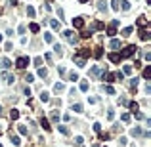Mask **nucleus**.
<instances>
[{"label": "nucleus", "instance_id": "nucleus-1", "mask_svg": "<svg viewBox=\"0 0 151 147\" xmlns=\"http://www.w3.org/2000/svg\"><path fill=\"white\" fill-rule=\"evenodd\" d=\"M136 52H138V48H136V46H126V48L120 52L119 56H120V59H128V58H132Z\"/></svg>", "mask_w": 151, "mask_h": 147}, {"label": "nucleus", "instance_id": "nucleus-2", "mask_svg": "<svg viewBox=\"0 0 151 147\" xmlns=\"http://www.w3.org/2000/svg\"><path fill=\"white\" fill-rule=\"evenodd\" d=\"M29 58H25V56H21V58H17V61H15V65H17V69H27L29 67Z\"/></svg>", "mask_w": 151, "mask_h": 147}, {"label": "nucleus", "instance_id": "nucleus-3", "mask_svg": "<svg viewBox=\"0 0 151 147\" xmlns=\"http://www.w3.org/2000/svg\"><path fill=\"white\" fill-rule=\"evenodd\" d=\"M103 73H105V71L101 69V67H98V65H96V67H92V69H90V77H94V78H101V75H103Z\"/></svg>", "mask_w": 151, "mask_h": 147}, {"label": "nucleus", "instance_id": "nucleus-4", "mask_svg": "<svg viewBox=\"0 0 151 147\" xmlns=\"http://www.w3.org/2000/svg\"><path fill=\"white\" fill-rule=\"evenodd\" d=\"M63 36H65V38L69 40L71 44H75V42H76V34H75V31H71V29H69V31H65V32H63Z\"/></svg>", "mask_w": 151, "mask_h": 147}, {"label": "nucleus", "instance_id": "nucleus-5", "mask_svg": "<svg viewBox=\"0 0 151 147\" xmlns=\"http://www.w3.org/2000/svg\"><path fill=\"white\" fill-rule=\"evenodd\" d=\"M12 61H10V59H8V58H2V59H0V67H2V69H4V71H8V69H12Z\"/></svg>", "mask_w": 151, "mask_h": 147}, {"label": "nucleus", "instance_id": "nucleus-6", "mask_svg": "<svg viewBox=\"0 0 151 147\" xmlns=\"http://www.w3.org/2000/svg\"><path fill=\"white\" fill-rule=\"evenodd\" d=\"M73 27H75V29H82V27H84V17H80V15L75 17V19H73Z\"/></svg>", "mask_w": 151, "mask_h": 147}, {"label": "nucleus", "instance_id": "nucleus-7", "mask_svg": "<svg viewBox=\"0 0 151 147\" xmlns=\"http://www.w3.org/2000/svg\"><path fill=\"white\" fill-rule=\"evenodd\" d=\"M73 61H75V65H76V67H80V69H82V67H86V59H82L80 56H75Z\"/></svg>", "mask_w": 151, "mask_h": 147}, {"label": "nucleus", "instance_id": "nucleus-8", "mask_svg": "<svg viewBox=\"0 0 151 147\" xmlns=\"http://www.w3.org/2000/svg\"><path fill=\"white\" fill-rule=\"evenodd\" d=\"M101 80H105V82H115V75L113 73H103V75H101Z\"/></svg>", "mask_w": 151, "mask_h": 147}, {"label": "nucleus", "instance_id": "nucleus-9", "mask_svg": "<svg viewBox=\"0 0 151 147\" xmlns=\"http://www.w3.org/2000/svg\"><path fill=\"white\" fill-rule=\"evenodd\" d=\"M109 61H111V63H120V56L117 52H111V54H109Z\"/></svg>", "mask_w": 151, "mask_h": 147}, {"label": "nucleus", "instance_id": "nucleus-10", "mask_svg": "<svg viewBox=\"0 0 151 147\" xmlns=\"http://www.w3.org/2000/svg\"><path fill=\"white\" fill-rule=\"evenodd\" d=\"M115 34H117V25H113V23H111V25L107 27V36H111V38H113Z\"/></svg>", "mask_w": 151, "mask_h": 147}, {"label": "nucleus", "instance_id": "nucleus-11", "mask_svg": "<svg viewBox=\"0 0 151 147\" xmlns=\"http://www.w3.org/2000/svg\"><path fill=\"white\" fill-rule=\"evenodd\" d=\"M100 29H105V25H103L101 21H96L94 25L90 27V32H94V31H100Z\"/></svg>", "mask_w": 151, "mask_h": 147}, {"label": "nucleus", "instance_id": "nucleus-12", "mask_svg": "<svg viewBox=\"0 0 151 147\" xmlns=\"http://www.w3.org/2000/svg\"><path fill=\"white\" fill-rule=\"evenodd\" d=\"M140 38L144 40V42H147V40L151 38V36H149V31H145V29H140Z\"/></svg>", "mask_w": 151, "mask_h": 147}, {"label": "nucleus", "instance_id": "nucleus-13", "mask_svg": "<svg viewBox=\"0 0 151 147\" xmlns=\"http://www.w3.org/2000/svg\"><path fill=\"white\" fill-rule=\"evenodd\" d=\"M109 48H111V50H119V48H120V40L111 38V42H109Z\"/></svg>", "mask_w": 151, "mask_h": 147}, {"label": "nucleus", "instance_id": "nucleus-14", "mask_svg": "<svg viewBox=\"0 0 151 147\" xmlns=\"http://www.w3.org/2000/svg\"><path fill=\"white\" fill-rule=\"evenodd\" d=\"M40 126L44 128L46 132H48V130H52V126H50V122H48V119H40Z\"/></svg>", "mask_w": 151, "mask_h": 147}, {"label": "nucleus", "instance_id": "nucleus-15", "mask_svg": "<svg viewBox=\"0 0 151 147\" xmlns=\"http://www.w3.org/2000/svg\"><path fill=\"white\" fill-rule=\"evenodd\" d=\"M40 101L48 103V101H50V94H48V92H40Z\"/></svg>", "mask_w": 151, "mask_h": 147}, {"label": "nucleus", "instance_id": "nucleus-16", "mask_svg": "<svg viewBox=\"0 0 151 147\" xmlns=\"http://www.w3.org/2000/svg\"><path fill=\"white\" fill-rule=\"evenodd\" d=\"M136 23H138V27H142V29H144V27H147V19H145L144 15H142V17H138V21H136Z\"/></svg>", "mask_w": 151, "mask_h": 147}, {"label": "nucleus", "instance_id": "nucleus-17", "mask_svg": "<svg viewBox=\"0 0 151 147\" xmlns=\"http://www.w3.org/2000/svg\"><path fill=\"white\" fill-rule=\"evenodd\" d=\"M54 90L59 94V92H63V90H65V84H63V82H56V84H54Z\"/></svg>", "mask_w": 151, "mask_h": 147}, {"label": "nucleus", "instance_id": "nucleus-18", "mask_svg": "<svg viewBox=\"0 0 151 147\" xmlns=\"http://www.w3.org/2000/svg\"><path fill=\"white\" fill-rule=\"evenodd\" d=\"M13 80H15V77H13V75H8V73L4 75V82H6V84H13Z\"/></svg>", "mask_w": 151, "mask_h": 147}, {"label": "nucleus", "instance_id": "nucleus-19", "mask_svg": "<svg viewBox=\"0 0 151 147\" xmlns=\"http://www.w3.org/2000/svg\"><path fill=\"white\" fill-rule=\"evenodd\" d=\"M98 10H100V12H105L107 10V2L105 0H100V2H98Z\"/></svg>", "mask_w": 151, "mask_h": 147}, {"label": "nucleus", "instance_id": "nucleus-20", "mask_svg": "<svg viewBox=\"0 0 151 147\" xmlns=\"http://www.w3.org/2000/svg\"><path fill=\"white\" fill-rule=\"evenodd\" d=\"M10 119H12V121H17L19 119V111L17 109H12V111H10Z\"/></svg>", "mask_w": 151, "mask_h": 147}, {"label": "nucleus", "instance_id": "nucleus-21", "mask_svg": "<svg viewBox=\"0 0 151 147\" xmlns=\"http://www.w3.org/2000/svg\"><path fill=\"white\" fill-rule=\"evenodd\" d=\"M92 56H94L96 59H100L101 56H103V48H96V50H94V54H92Z\"/></svg>", "mask_w": 151, "mask_h": 147}, {"label": "nucleus", "instance_id": "nucleus-22", "mask_svg": "<svg viewBox=\"0 0 151 147\" xmlns=\"http://www.w3.org/2000/svg\"><path fill=\"white\" fill-rule=\"evenodd\" d=\"M120 8H122L124 12H128V10H130V2H128V0H120Z\"/></svg>", "mask_w": 151, "mask_h": 147}, {"label": "nucleus", "instance_id": "nucleus-23", "mask_svg": "<svg viewBox=\"0 0 151 147\" xmlns=\"http://www.w3.org/2000/svg\"><path fill=\"white\" fill-rule=\"evenodd\" d=\"M38 77H40V78H46V77H48V71H46L44 67H38Z\"/></svg>", "mask_w": 151, "mask_h": 147}, {"label": "nucleus", "instance_id": "nucleus-24", "mask_svg": "<svg viewBox=\"0 0 151 147\" xmlns=\"http://www.w3.org/2000/svg\"><path fill=\"white\" fill-rule=\"evenodd\" d=\"M130 134H132V136H142L144 132H142V128H140V126H136V128H132V130H130Z\"/></svg>", "mask_w": 151, "mask_h": 147}, {"label": "nucleus", "instance_id": "nucleus-25", "mask_svg": "<svg viewBox=\"0 0 151 147\" xmlns=\"http://www.w3.org/2000/svg\"><path fill=\"white\" fill-rule=\"evenodd\" d=\"M54 52H56V54H57V56H59V58H61V56H63V48H61V46H59V44H54Z\"/></svg>", "mask_w": 151, "mask_h": 147}, {"label": "nucleus", "instance_id": "nucleus-26", "mask_svg": "<svg viewBox=\"0 0 151 147\" xmlns=\"http://www.w3.org/2000/svg\"><path fill=\"white\" fill-rule=\"evenodd\" d=\"M132 27H124V29H122V36H130V34H132Z\"/></svg>", "mask_w": 151, "mask_h": 147}, {"label": "nucleus", "instance_id": "nucleus-27", "mask_svg": "<svg viewBox=\"0 0 151 147\" xmlns=\"http://www.w3.org/2000/svg\"><path fill=\"white\" fill-rule=\"evenodd\" d=\"M132 69H134L132 65H124V69L120 71V73H122V75H130V73H132Z\"/></svg>", "mask_w": 151, "mask_h": 147}, {"label": "nucleus", "instance_id": "nucleus-28", "mask_svg": "<svg viewBox=\"0 0 151 147\" xmlns=\"http://www.w3.org/2000/svg\"><path fill=\"white\" fill-rule=\"evenodd\" d=\"M144 78H145V80H147V78H151V67H149V65L144 69Z\"/></svg>", "mask_w": 151, "mask_h": 147}, {"label": "nucleus", "instance_id": "nucleus-29", "mask_svg": "<svg viewBox=\"0 0 151 147\" xmlns=\"http://www.w3.org/2000/svg\"><path fill=\"white\" fill-rule=\"evenodd\" d=\"M29 29H31V32H38V31H40V25H38V23H31Z\"/></svg>", "mask_w": 151, "mask_h": 147}, {"label": "nucleus", "instance_id": "nucleus-30", "mask_svg": "<svg viewBox=\"0 0 151 147\" xmlns=\"http://www.w3.org/2000/svg\"><path fill=\"white\" fill-rule=\"evenodd\" d=\"M42 61H44V59L40 58V56H38V58H35V59H33V63H35V67H42Z\"/></svg>", "mask_w": 151, "mask_h": 147}, {"label": "nucleus", "instance_id": "nucleus-31", "mask_svg": "<svg viewBox=\"0 0 151 147\" xmlns=\"http://www.w3.org/2000/svg\"><path fill=\"white\" fill-rule=\"evenodd\" d=\"M17 130H19V134H21V136H27V134H29L27 126H23V124H21V126H17Z\"/></svg>", "mask_w": 151, "mask_h": 147}, {"label": "nucleus", "instance_id": "nucleus-32", "mask_svg": "<svg viewBox=\"0 0 151 147\" xmlns=\"http://www.w3.org/2000/svg\"><path fill=\"white\" fill-rule=\"evenodd\" d=\"M111 8L113 10H120V0H111Z\"/></svg>", "mask_w": 151, "mask_h": 147}, {"label": "nucleus", "instance_id": "nucleus-33", "mask_svg": "<svg viewBox=\"0 0 151 147\" xmlns=\"http://www.w3.org/2000/svg\"><path fill=\"white\" fill-rule=\"evenodd\" d=\"M128 105H130V109H132V113H136V111H140V105H138L136 101H130Z\"/></svg>", "mask_w": 151, "mask_h": 147}, {"label": "nucleus", "instance_id": "nucleus-34", "mask_svg": "<svg viewBox=\"0 0 151 147\" xmlns=\"http://www.w3.org/2000/svg\"><path fill=\"white\" fill-rule=\"evenodd\" d=\"M35 13H37V12H35V8H33V6H29V8H27V15H29L31 19L35 17Z\"/></svg>", "mask_w": 151, "mask_h": 147}, {"label": "nucleus", "instance_id": "nucleus-35", "mask_svg": "<svg viewBox=\"0 0 151 147\" xmlns=\"http://www.w3.org/2000/svg\"><path fill=\"white\" fill-rule=\"evenodd\" d=\"M44 40H46V42H50V44H54V36H52L50 32H44Z\"/></svg>", "mask_w": 151, "mask_h": 147}, {"label": "nucleus", "instance_id": "nucleus-36", "mask_svg": "<svg viewBox=\"0 0 151 147\" xmlns=\"http://www.w3.org/2000/svg\"><path fill=\"white\" fill-rule=\"evenodd\" d=\"M134 117H136V121H145V115H144V113H140V111H136Z\"/></svg>", "mask_w": 151, "mask_h": 147}, {"label": "nucleus", "instance_id": "nucleus-37", "mask_svg": "<svg viewBox=\"0 0 151 147\" xmlns=\"http://www.w3.org/2000/svg\"><path fill=\"white\" fill-rule=\"evenodd\" d=\"M109 138H111V136L107 134V132H100V140H101V141H107Z\"/></svg>", "mask_w": 151, "mask_h": 147}, {"label": "nucleus", "instance_id": "nucleus-38", "mask_svg": "<svg viewBox=\"0 0 151 147\" xmlns=\"http://www.w3.org/2000/svg\"><path fill=\"white\" fill-rule=\"evenodd\" d=\"M90 54H92V52H90L88 48H82V56H80V58H82V59H86V58L90 56Z\"/></svg>", "mask_w": 151, "mask_h": 147}, {"label": "nucleus", "instance_id": "nucleus-39", "mask_svg": "<svg viewBox=\"0 0 151 147\" xmlns=\"http://www.w3.org/2000/svg\"><path fill=\"white\" fill-rule=\"evenodd\" d=\"M59 132H61L63 136H69V128H67V126H61V124H59Z\"/></svg>", "mask_w": 151, "mask_h": 147}, {"label": "nucleus", "instance_id": "nucleus-40", "mask_svg": "<svg viewBox=\"0 0 151 147\" xmlns=\"http://www.w3.org/2000/svg\"><path fill=\"white\" fill-rule=\"evenodd\" d=\"M78 88H80V92H86V90H88V82H86V80H82Z\"/></svg>", "mask_w": 151, "mask_h": 147}, {"label": "nucleus", "instance_id": "nucleus-41", "mask_svg": "<svg viewBox=\"0 0 151 147\" xmlns=\"http://www.w3.org/2000/svg\"><path fill=\"white\" fill-rule=\"evenodd\" d=\"M52 121L59 122V113H57V111H52Z\"/></svg>", "mask_w": 151, "mask_h": 147}, {"label": "nucleus", "instance_id": "nucleus-42", "mask_svg": "<svg viewBox=\"0 0 151 147\" xmlns=\"http://www.w3.org/2000/svg\"><path fill=\"white\" fill-rule=\"evenodd\" d=\"M73 111H75V113H82V105L80 103H75V105H73Z\"/></svg>", "mask_w": 151, "mask_h": 147}, {"label": "nucleus", "instance_id": "nucleus-43", "mask_svg": "<svg viewBox=\"0 0 151 147\" xmlns=\"http://www.w3.org/2000/svg\"><path fill=\"white\" fill-rule=\"evenodd\" d=\"M12 143H13V145H21V140H19V136H12Z\"/></svg>", "mask_w": 151, "mask_h": 147}, {"label": "nucleus", "instance_id": "nucleus-44", "mask_svg": "<svg viewBox=\"0 0 151 147\" xmlns=\"http://www.w3.org/2000/svg\"><path fill=\"white\" fill-rule=\"evenodd\" d=\"M50 25H52V29H59V21L57 19H50Z\"/></svg>", "mask_w": 151, "mask_h": 147}, {"label": "nucleus", "instance_id": "nucleus-45", "mask_svg": "<svg viewBox=\"0 0 151 147\" xmlns=\"http://www.w3.org/2000/svg\"><path fill=\"white\" fill-rule=\"evenodd\" d=\"M105 92H107V94H115V88L111 86V84H107V86H105Z\"/></svg>", "mask_w": 151, "mask_h": 147}, {"label": "nucleus", "instance_id": "nucleus-46", "mask_svg": "<svg viewBox=\"0 0 151 147\" xmlns=\"http://www.w3.org/2000/svg\"><path fill=\"white\" fill-rule=\"evenodd\" d=\"M92 34H94V32H90V31H84V32H82V34H80V36H82V38H90Z\"/></svg>", "mask_w": 151, "mask_h": 147}, {"label": "nucleus", "instance_id": "nucleus-47", "mask_svg": "<svg viewBox=\"0 0 151 147\" xmlns=\"http://www.w3.org/2000/svg\"><path fill=\"white\" fill-rule=\"evenodd\" d=\"M69 80H73V82H75V80H78V75H76V73H71V75H69Z\"/></svg>", "mask_w": 151, "mask_h": 147}, {"label": "nucleus", "instance_id": "nucleus-48", "mask_svg": "<svg viewBox=\"0 0 151 147\" xmlns=\"http://www.w3.org/2000/svg\"><path fill=\"white\" fill-rule=\"evenodd\" d=\"M12 48H13V44H12V42H6V44H4V50H6V52H10Z\"/></svg>", "mask_w": 151, "mask_h": 147}, {"label": "nucleus", "instance_id": "nucleus-49", "mask_svg": "<svg viewBox=\"0 0 151 147\" xmlns=\"http://www.w3.org/2000/svg\"><path fill=\"white\" fill-rule=\"evenodd\" d=\"M25 80H27V82H29V84H31L33 80H35V75H27V77H25Z\"/></svg>", "mask_w": 151, "mask_h": 147}, {"label": "nucleus", "instance_id": "nucleus-50", "mask_svg": "<svg viewBox=\"0 0 151 147\" xmlns=\"http://www.w3.org/2000/svg\"><path fill=\"white\" fill-rule=\"evenodd\" d=\"M120 119H122V122H128V121H130V115H128V113H124Z\"/></svg>", "mask_w": 151, "mask_h": 147}, {"label": "nucleus", "instance_id": "nucleus-51", "mask_svg": "<svg viewBox=\"0 0 151 147\" xmlns=\"http://www.w3.org/2000/svg\"><path fill=\"white\" fill-rule=\"evenodd\" d=\"M82 141H84V140H82L80 136H76V138H75V143H76V145H82Z\"/></svg>", "mask_w": 151, "mask_h": 147}, {"label": "nucleus", "instance_id": "nucleus-52", "mask_svg": "<svg viewBox=\"0 0 151 147\" xmlns=\"http://www.w3.org/2000/svg\"><path fill=\"white\" fill-rule=\"evenodd\" d=\"M126 141H128L126 138H120V140H119V145H120V147H124V145H126Z\"/></svg>", "mask_w": 151, "mask_h": 147}, {"label": "nucleus", "instance_id": "nucleus-53", "mask_svg": "<svg viewBox=\"0 0 151 147\" xmlns=\"http://www.w3.org/2000/svg\"><path fill=\"white\" fill-rule=\"evenodd\" d=\"M107 119L113 121V119H115V111H109V113H107Z\"/></svg>", "mask_w": 151, "mask_h": 147}, {"label": "nucleus", "instance_id": "nucleus-54", "mask_svg": "<svg viewBox=\"0 0 151 147\" xmlns=\"http://www.w3.org/2000/svg\"><path fill=\"white\" fill-rule=\"evenodd\" d=\"M17 32H19V34H23V32H25V25H19L17 27Z\"/></svg>", "mask_w": 151, "mask_h": 147}, {"label": "nucleus", "instance_id": "nucleus-55", "mask_svg": "<svg viewBox=\"0 0 151 147\" xmlns=\"http://www.w3.org/2000/svg\"><path fill=\"white\" fill-rule=\"evenodd\" d=\"M115 78H119V80H124V75H122V73H120V71H119V73L115 75Z\"/></svg>", "mask_w": 151, "mask_h": 147}, {"label": "nucleus", "instance_id": "nucleus-56", "mask_svg": "<svg viewBox=\"0 0 151 147\" xmlns=\"http://www.w3.org/2000/svg\"><path fill=\"white\" fill-rule=\"evenodd\" d=\"M94 130H96V132H101V124H100V122H96V124H94Z\"/></svg>", "mask_w": 151, "mask_h": 147}, {"label": "nucleus", "instance_id": "nucleus-57", "mask_svg": "<svg viewBox=\"0 0 151 147\" xmlns=\"http://www.w3.org/2000/svg\"><path fill=\"white\" fill-rule=\"evenodd\" d=\"M130 86H132V88H134V86H138V78H132V80H130Z\"/></svg>", "mask_w": 151, "mask_h": 147}, {"label": "nucleus", "instance_id": "nucleus-58", "mask_svg": "<svg viewBox=\"0 0 151 147\" xmlns=\"http://www.w3.org/2000/svg\"><path fill=\"white\" fill-rule=\"evenodd\" d=\"M119 105H128V101H126L124 97H120V99H119Z\"/></svg>", "mask_w": 151, "mask_h": 147}, {"label": "nucleus", "instance_id": "nucleus-59", "mask_svg": "<svg viewBox=\"0 0 151 147\" xmlns=\"http://www.w3.org/2000/svg\"><path fill=\"white\" fill-rule=\"evenodd\" d=\"M8 2H10V6H15V4H17V0H8Z\"/></svg>", "mask_w": 151, "mask_h": 147}, {"label": "nucleus", "instance_id": "nucleus-60", "mask_svg": "<svg viewBox=\"0 0 151 147\" xmlns=\"http://www.w3.org/2000/svg\"><path fill=\"white\" fill-rule=\"evenodd\" d=\"M78 2H80V4H86V2H88V0H78Z\"/></svg>", "mask_w": 151, "mask_h": 147}, {"label": "nucleus", "instance_id": "nucleus-61", "mask_svg": "<svg viewBox=\"0 0 151 147\" xmlns=\"http://www.w3.org/2000/svg\"><path fill=\"white\" fill-rule=\"evenodd\" d=\"M0 42H2V34H0Z\"/></svg>", "mask_w": 151, "mask_h": 147}, {"label": "nucleus", "instance_id": "nucleus-62", "mask_svg": "<svg viewBox=\"0 0 151 147\" xmlns=\"http://www.w3.org/2000/svg\"><path fill=\"white\" fill-rule=\"evenodd\" d=\"M0 115H2V107H0Z\"/></svg>", "mask_w": 151, "mask_h": 147}]
</instances>
